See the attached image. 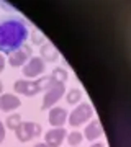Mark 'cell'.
<instances>
[{"instance_id":"6da1fadb","label":"cell","mask_w":131,"mask_h":147,"mask_svg":"<svg viewBox=\"0 0 131 147\" xmlns=\"http://www.w3.org/2000/svg\"><path fill=\"white\" fill-rule=\"evenodd\" d=\"M30 36L26 21L18 16L0 20V53L12 54L25 44Z\"/></svg>"},{"instance_id":"7a4b0ae2","label":"cell","mask_w":131,"mask_h":147,"mask_svg":"<svg viewBox=\"0 0 131 147\" xmlns=\"http://www.w3.org/2000/svg\"><path fill=\"white\" fill-rule=\"evenodd\" d=\"M51 75L48 77H39V79H35V80H28V79H21V80H16L13 84V90L16 93L20 95H25V96H35L38 95L39 92H46V88L52 84Z\"/></svg>"},{"instance_id":"3957f363","label":"cell","mask_w":131,"mask_h":147,"mask_svg":"<svg viewBox=\"0 0 131 147\" xmlns=\"http://www.w3.org/2000/svg\"><path fill=\"white\" fill-rule=\"evenodd\" d=\"M52 80H54V79H52ZM64 92H66V84H59V82L54 80V82H52V84L46 88V92H44V98H43L41 110L43 111L51 110L52 106L62 98Z\"/></svg>"},{"instance_id":"277c9868","label":"cell","mask_w":131,"mask_h":147,"mask_svg":"<svg viewBox=\"0 0 131 147\" xmlns=\"http://www.w3.org/2000/svg\"><path fill=\"white\" fill-rule=\"evenodd\" d=\"M41 132H43L41 124L33 123V121H26V123H21L15 129V136L20 142H30L31 139L41 136Z\"/></svg>"},{"instance_id":"5b68a950","label":"cell","mask_w":131,"mask_h":147,"mask_svg":"<svg viewBox=\"0 0 131 147\" xmlns=\"http://www.w3.org/2000/svg\"><path fill=\"white\" fill-rule=\"evenodd\" d=\"M94 115V110H92V106L89 103H80L77 108H74V111L71 115L67 116V121L69 124L72 127H77L80 124H84L85 121H89Z\"/></svg>"},{"instance_id":"8992f818","label":"cell","mask_w":131,"mask_h":147,"mask_svg":"<svg viewBox=\"0 0 131 147\" xmlns=\"http://www.w3.org/2000/svg\"><path fill=\"white\" fill-rule=\"evenodd\" d=\"M44 70H46V62H44L39 56H38V57H30V61L21 67L23 75L28 77V79H33V80L36 79L38 75H41Z\"/></svg>"},{"instance_id":"52a82bcc","label":"cell","mask_w":131,"mask_h":147,"mask_svg":"<svg viewBox=\"0 0 131 147\" xmlns=\"http://www.w3.org/2000/svg\"><path fill=\"white\" fill-rule=\"evenodd\" d=\"M31 54H33L31 46L23 44L20 49H16L12 54H8V64H10L12 67H23L26 64V59L31 57Z\"/></svg>"},{"instance_id":"ba28073f","label":"cell","mask_w":131,"mask_h":147,"mask_svg":"<svg viewBox=\"0 0 131 147\" xmlns=\"http://www.w3.org/2000/svg\"><path fill=\"white\" fill-rule=\"evenodd\" d=\"M66 129L64 127H56V129H49L44 134V144L48 147H61V144L66 139Z\"/></svg>"},{"instance_id":"9c48e42d","label":"cell","mask_w":131,"mask_h":147,"mask_svg":"<svg viewBox=\"0 0 131 147\" xmlns=\"http://www.w3.org/2000/svg\"><path fill=\"white\" fill-rule=\"evenodd\" d=\"M67 111L61 108V106H52L49 110V116H48V121L49 124L54 127H62L66 124V119H67Z\"/></svg>"},{"instance_id":"30bf717a","label":"cell","mask_w":131,"mask_h":147,"mask_svg":"<svg viewBox=\"0 0 131 147\" xmlns=\"http://www.w3.org/2000/svg\"><path fill=\"white\" fill-rule=\"evenodd\" d=\"M21 106L20 98L13 93H2L0 95V111H5V113H10V111L16 110Z\"/></svg>"},{"instance_id":"8fae6325","label":"cell","mask_w":131,"mask_h":147,"mask_svg":"<svg viewBox=\"0 0 131 147\" xmlns=\"http://www.w3.org/2000/svg\"><path fill=\"white\" fill-rule=\"evenodd\" d=\"M103 134V129H102V126H100V121L94 119L90 124H87V127L84 129V136L87 141H97L100 136Z\"/></svg>"},{"instance_id":"7c38bea8","label":"cell","mask_w":131,"mask_h":147,"mask_svg":"<svg viewBox=\"0 0 131 147\" xmlns=\"http://www.w3.org/2000/svg\"><path fill=\"white\" fill-rule=\"evenodd\" d=\"M41 59L44 61V62H56L59 59V53H58V49L52 46L51 42H44L41 46Z\"/></svg>"},{"instance_id":"4fadbf2b","label":"cell","mask_w":131,"mask_h":147,"mask_svg":"<svg viewBox=\"0 0 131 147\" xmlns=\"http://www.w3.org/2000/svg\"><path fill=\"white\" fill-rule=\"evenodd\" d=\"M21 123V116L18 115V113H13V115H10V116H7V121H5V126L8 127V129H12V131H15L16 127L20 126Z\"/></svg>"},{"instance_id":"5bb4252c","label":"cell","mask_w":131,"mask_h":147,"mask_svg":"<svg viewBox=\"0 0 131 147\" xmlns=\"http://www.w3.org/2000/svg\"><path fill=\"white\" fill-rule=\"evenodd\" d=\"M80 98H82V92L79 88H71L67 92V95H66V100H67L69 105H77L80 101Z\"/></svg>"},{"instance_id":"9a60e30c","label":"cell","mask_w":131,"mask_h":147,"mask_svg":"<svg viewBox=\"0 0 131 147\" xmlns=\"http://www.w3.org/2000/svg\"><path fill=\"white\" fill-rule=\"evenodd\" d=\"M51 77L56 80V82H59V84H66V82H67V79H69L67 72H66L62 67H56V69H54V70H52V74H51Z\"/></svg>"},{"instance_id":"2e32d148","label":"cell","mask_w":131,"mask_h":147,"mask_svg":"<svg viewBox=\"0 0 131 147\" xmlns=\"http://www.w3.org/2000/svg\"><path fill=\"white\" fill-rule=\"evenodd\" d=\"M67 142H69V146H72V147H77L80 142H82V134L79 131H72V132H69L67 134Z\"/></svg>"},{"instance_id":"e0dca14e","label":"cell","mask_w":131,"mask_h":147,"mask_svg":"<svg viewBox=\"0 0 131 147\" xmlns=\"http://www.w3.org/2000/svg\"><path fill=\"white\" fill-rule=\"evenodd\" d=\"M31 41L33 44H36V46H39V44H44L46 42V39H44V36H43V33H39L38 30H33L31 31Z\"/></svg>"},{"instance_id":"ac0fdd59","label":"cell","mask_w":131,"mask_h":147,"mask_svg":"<svg viewBox=\"0 0 131 147\" xmlns=\"http://www.w3.org/2000/svg\"><path fill=\"white\" fill-rule=\"evenodd\" d=\"M5 124L0 121V142H3V139H5Z\"/></svg>"},{"instance_id":"d6986e66","label":"cell","mask_w":131,"mask_h":147,"mask_svg":"<svg viewBox=\"0 0 131 147\" xmlns=\"http://www.w3.org/2000/svg\"><path fill=\"white\" fill-rule=\"evenodd\" d=\"M3 69H5V57L0 54V74L3 72Z\"/></svg>"},{"instance_id":"ffe728a7","label":"cell","mask_w":131,"mask_h":147,"mask_svg":"<svg viewBox=\"0 0 131 147\" xmlns=\"http://www.w3.org/2000/svg\"><path fill=\"white\" fill-rule=\"evenodd\" d=\"M90 147H105L103 144H100V142H95V144H92Z\"/></svg>"},{"instance_id":"44dd1931","label":"cell","mask_w":131,"mask_h":147,"mask_svg":"<svg viewBox=\"0 0 131 147\" xmlns=\"http://www.w3.org/2000/svg\"><path fill=\"white\" fill-rule=\"evenodd\" d=\"M35 147H48V146H46V144H44V142H38V144H36V146H35Z\"/></svg>"},{"instance_id":"7402d4cb","label":"cell","mask_w":131,"mask_h":147,"mask_svg":"<svg viewBox=\"0 0 131 147\" xmlns=\"http://www.w3.org/2000/svg\"><path fill=\"white\" fill-rule=\"evenodd\" d=\"M3 93V84H2V82H0V95Z\"/></svg>"}]
</instances>
